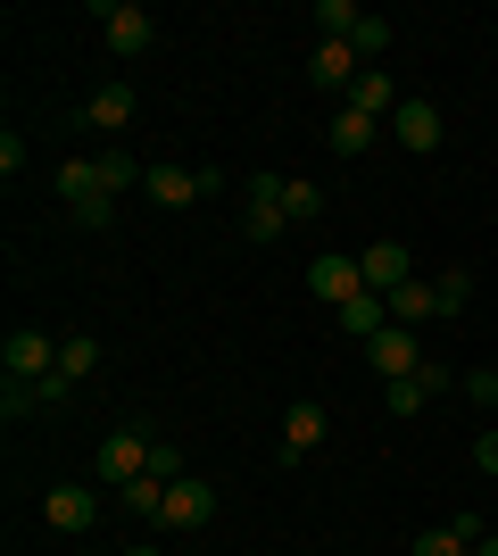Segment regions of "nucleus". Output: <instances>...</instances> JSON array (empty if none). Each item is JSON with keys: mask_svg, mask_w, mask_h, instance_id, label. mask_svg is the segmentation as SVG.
Wrapping results in <instances>:
<instances>
[{"mask_svg": "<svg viewBox=\"0 0 498 556\" xmlns=\"http://www.w3.org/2000/svg\"><path fill=\"white\" fill-rule=\"evenodd\" d=\"M25 407H34V382H17V374H9V382H0V416L17 424V416H25Z\"/></svg>", "mask_w": 498, "mask_h": 556, "instance_id": "c756f323", "label": "nucleus"}, {"mask_svg": "<svg viewBox=\"0 0 498 556\" xmlns=\"http://www.w3.org/2000/svg\"><path fill=\"white\" fill-rule=\"evenodd\" d=\"M482 556H498V532H490V540H482Z\"/></svg>", "mask_w": 498, "mask_h": 556, "instance_id": "f704fd0d", "label": "nucleus"}, {"mask_svg": "<svg viewBox=\"0 0 498 556\" xmlns=\"http://www.w3.org/2000/svg\"><path fill=\"white\" fill-rule=\"evenodd\" d=\"M59 200H67V208H92V200H117V191H108L100 159H67L59 166Z\"/></svg>", "mask_w": 498, "mask_h": 556, "instance_id": "2eb2a0df", "label": "nucleus"}, {"mask_svg": "<svg viewBox=\"0 0 498 556\" xmlns=\"http://www.w3.org/2000/svg\"><path fill=\"white\" fill-rule=\"evenodd\" d=\"M92 17H100V34H108V50H117V59H142L150 34H158V25H150V9H133V0H100Z\"/></svg>", "mask_w": 498, "mask_h": 556, "instance_id": "f03ea898", "label": "nucleus"}, {"mask_svg": "<svg viewBox=\"0 0 498 556\" xmlns=\"http://www.w3.org/2000/svg\"><path fill=\"white\" fill-rule=\"evenodd\" d=\"M357 17H366V9H349V0H316V25H324V42H349Z\"/></svg>", "mask_w": 498, "mask_h": 556, "instance_id": "5701e85b", "label": "nucleus"}, {"mask_svg": "<svg viewBox=\"0 0 498 556\" xmlns=\"http://www.w3.org/2000/svg\"><path fill=\"white\" fill-rule=\"evenodd\" d=\"M432 300H440V316H457V307L474 300V275H440V282H432Z\"/></svg>", "mask_w": 498, "mask_h": 556, "instance_id": "cd10ccee", "label": "nucleus"}, {"mask_svg": "<svg viewBox=\"0 0 498 556\" xmlns=\"http://www.w3.org/2000/svg\"><path fill=\"white\" fill-rule=\"evenodd\" d=\"M84 125H92V134H125V125H133V84H100V92L84 100Z\"/></svg>", "mask_w": 498, "mask_h": 556, "instance_id": "dca6fc26", "label": "nucleus"}, {"mask_svg": "<svg viewBox=\"0 0 498 556\" xmlns=\"http://www.w3.org/2000/svg\"><path fill=\"white\" fill-rule=\"evenodd\" d=\"M241 232H250V241H283V175H258V184H250V208H241Z\"/></svg>", "mask_w": 498, "mask_h": 556, "instance_id": "423d86ee", "label": "nucleus"}, {"mask_svg": "<svg viewBox=\"0 0 498 556\" xmlns=\"http://www.w3.org/2000/svg\"><path fill=\"white\" fill-rule=\"evenodd\" d=\"M0 366L17 374V382H42V374H59V341L34 332V325H17V332H9V349H0Z\"/></svg>", "mask_w": 498, "mask_h": 556, "instance_id": "20e7f679", "label": "nucleus"}, {"mask_svg": "<svg viewBox=\"0 0 498 556\" xmlns=\"http://www.w3.org/2000/svg\"><path fill=\"white\" fill-rule=\"evenodd\" d=\"M349 50H357V59L391 50V17H374V9H366V17H357V34H349Z\"/></svg>", "mask_w": 498, "mask_h": 556, "instance_id": "393cba45", "label": "nucleus"}, {"mask_svg": "<svg viewBox=\"0 0 498 556\" xmlns=\"http://www.w3.org/2000/svg\"><path fill=\"white\" fill-rule=\"evenodd\" d=\"M416 556H465V540H457L449 523H440V532H424V540H416Z\"/></svg>", "mask_w": 498, "mask_h": 556, "instance_id": "7c9ffc66", "label": "nucleus"}, {"mask_svg": "<svg viewBox=\"0 0 498 556\" xmlns=\"http://www.w3.org/2000/svg\"><path fill=\"white\" fill-rule=\"evenodd\" d=\"M117 507H133V515H150V523H158V507H166V482H150V473H142V482H125V490H117Z\"/></svg>", "mask_w": 498, "mask_h": 556, "instance_id": "b1692460", "label": "nucleus"}, {"mask_svg": "<svg viewBox=\"0 0 498 556\" xmlns=\"http://www.w3.org/2000/svg\"><path fill=\"white\" fill-rule=\"evenodd\" d=\"M324 432H332V416L316 407V399H291V407H283V457H308V448H324Z\"/></svg>", "mask_w": 498, "mask_h": 556, "instance_id": "f8f14e48", "label": "nucleus"}, {"mask_svg": "<svg viewBox=\"0 0 498 556\" xmlns=\"http://www.w3.org/2000/svg\"><path fill=\"white\" fill-rule=\"evenodd\" d=\"M67 391H75L67 374H42V382H34V407H67Z\"/></svg>", "mask_w": 498, "mask_h": 556, "instance_id": "473e14b6", "label": "nucleus"}, {"mask_svg": "<svg viewBox=\"0 0 498 556\" xmlns=\"http://www.w3.org/2000/svg\"><path fill=\"white\" fill-rule=\"evenodd\" d=\"M465 399H474L482 416H498V366H474V374H465Z\"/></svg>", "mask_w": 498, "mask_h": 556, "instance_id": "bb28decb", "label": "nucleus"}, {"mask_svg": "<svg viewBox=\"0 0 498 556\" xmlns=\"http://www.w3.org/2000/svg\"><path fill=\"white\" fill-rule=\"evenodd\" d=\"M357 266H366V291H399V282H416V266H407L399 241H374V250H357Z\"/></svg>", "mask_w": 498, "mask_h": 556, "instance_id": "f3484780", "label": "nucleus"}, {"mask_svg": "<svg viewBox=\"0 0 498 556\" xmlns=\"http://www.w3.org/2000/svg\"><path fill=\"white\" fill-rule=\"evenodd\" d=\"M382 300H391V325H432V316H440V300H432V282H399V291H382Z\"/></svg>", "mask_w": 498, "mask_h": 556, "instance_id": "6ab92c4d", "label": "nucleus"}, {"mask_svg": "<svg viewBox=\"0 0 498 556\" xmlns=\"http://www.w3.org/2000/svg\"><path fill=\"white\" fill-rule=\"evenodd\" d=\"M399 100H407V92H399L382 67H366V75L349 84V109H357V116H374V125H391V116H399Z\"/></svg>", "mask_w": 498, "mask_h": 556, "instance_id": "4468645a", "label": "nucleus"}, {"mask_svg": "<svg viewBox=\"0 0 498 556\" xmlns=\"http://www.w3.org/2000/svg\"><path fill=\"white\" fill-rule=\"evenodd\" d=\"M142 191L158 200V208H191V200H208V191H200V166H175V159H150Z\"/></svg>", "mask_w": 498, "mask_h": 556, "instance_id": "1a4fd4ad", "label": "nucleus"}, {"mask_svg": "<svg viewBox=\"0 0 498 556\" xmlns=\"http://www.w3.org/2000/svg\"><path fill=\"white\" fill-rule=\"evenodd\" d=\"M332 316H341V341H374V332H391V300H382V291H357L349 307H332Z\"/></svg>", "mask_w": 498, "mask_h": 556, "instance_id": "ddd939ff", "label": "nucleus"}, {"mask_svg": "<svg viewBox=\"0 0 498 556\" xmlns=\"http://www.w3.org/2000/svg\"><path fill=\"white\" fill-rule=\"evenodd\" d=\"M440 134H449V125H440V109H432V100H399V116H391V141H399V150H416V159H424V150H440Z\"/></svg>", "mask_w": 498, "mask_h": 556, "instance_id": "6e6552de", "label": "nucleus"}, {"mask_svg": "<svg viewBox=\"0 0 498 556\" xmlns=\"http://www.w3.org/2000/svg\"><path fill=\"white\" fill-rule=\"evenodd\" d=\"M208 515H216V490L208 482H191V473H183V482H166V507H158L166 532H200Z\"/></svg>", "mask_w": 498, "mask_h": 556, "instance_id": "0eeeda50", "label": "nucleus"}, {"mask_svg": "<svg viewBox=\"0 0 498 556\" xmlns=\"http://www.w3.org/2000/svg\"><path fill=\"white\" fill-rule=\"evenodd\" d=\"M374 141H382V125H374V116H357V109H341V116H332V150H341V159H366Z\"/></svg>", "mask_w": 498, "mask_h": 556, "instance_id": "aec40b11", "label": "nucleus"}, {"mask_svg": "<svg viewBox=\"0 0 498 556\" xmlns=\"http://www.w3.org/2000/svg\"><path fill=\"white\" fill-rule=\"evenodd\" d=\"M42 523H50V532H92V523H100V490H84V482L42 490Z\"/></svg>", "mask_w": 498, "mask_h": 556, "instance_id": "7ed1b4c3", "label": "nucleus"}, {"mask_svg": "<svg viewBox=\"0 0 498 556\" xmlns=\"http://www.w3.org/2000/svg\"><path fill=\"white\" fill-rule=\"evenodd\" d=\"M366 366H374V374H391V382H407V374L424 366V357H416V332H407V325L374 332V341H366Z\"/></svg>", "mask_w": 498, "mask_h": 556, "instance_id": "9b49d317", "label": "nucleus"}, {"mask_svg": "<svg viewBox=\"0 0 498 556\" xmlns=\"http://www.w3.org/2000/svg\"><path fill=\"white\" fill-rule=\"evenodd\" d=\"M142 473H150V432L142 424H117V432L100 441V482L125 490V482H142Z\"/></svg>", "mask_w": 498, "mask_h": 556, "instance_id": "f257e3e1", "label": "nucleus"}, {"mask_svg": "<svg viewBox=\"0 0 498 556\" xmlns=\"http://www.w3.org/2000/svg\"><path fill=\"white\" fill-rule=\"evenodd\" d=\"M474 465H482V473L498 482V432H482V441H474Z\"/></svg>", "mask_w": 498, "mask_h": 556, "instance_id": "72a5a7b5", "label": "nucleus"}, {"mask_svg": "<svg viewBox=\"0 0 498 556\" xmlns=\"http://www.w3.org/2000/svg\"><path fill=\"white\" fill-rule=\"evenodd\" d=\"M283 216H291V225L324 216V191H316V184H283Z\"/></svg>", "mask_w": 498, "mask_h": 556, "instance_id": "a878e982", "label": "nucleus"}, {"mask_svg": "<svg viewBox=\"0 0 498 556\" xmlns=\"http://www.w3.org/2000/svg\"><path fill=\"white\" fill-rule=\"evenodd\" d=\"M150 482H183V448L175 441H150Z\"/></svg>", "mask_w": 498, "mask_h": 556, "instance_id": "c85d7f7f", "label": "nucleus"}, {"mask_svg": "<svg viewBox=\"0 0 498 556\" xmlns=\"http://www.w3.org/2000/svg\"><path fill=\"white\" fill-rule=\"evenodd\" d=\"M357 75H366V67H357V50H349V42H316V59H308V84H324V92H349Z\"/></svg>", "mask_w": 498, "mask_h": 556, "instance_id": "a211bd4d", "label": "nucleus"}, {"mask_svg": "<svg viewBox=\"0 0 498 556\" xmlns=\"http://www.w3.org/2000/svg\"><path fill=\"white\" fill-rule=\"evenodd\" d=\"M449 382H457V374H449V366H432V357H424V366L407 374V382H391V391H382V407H391V416H416V407H424V399H440Z\"/></svg>", "mask_w": 498, "mask_h": 556, "instance_id": "9d476101", "label": "nucleus"}, {"mask_svg": "<svg viewBox=\"0 0 498 556\" xmlns=\"http://www.w3.org/2000/svg\"><path fill=\"white\" fill-rule=\"evenodd\" d=\"M308 291H316L324 307H349L357 291H366V266H357V257H341V250H324V257L308 266Z\"/></svg>", "mask_w": 498, "mask_h": 556, "instance_id": "39448f33", "label": "nucleus"}, {"mask_svg": "<svg viewBox=\"0 0 498 556\" xmlns=\"http://www.w3.org/2000/svg\"><path fill=\"white\" fill-rule=\"evenodd\" d=\"M92 366H100V341H92V332H75V341H59V374H67V382H84Z\"/></svg>", "mask_w": 498, "mask_h": 556, "instance_id": "4be33fe9", "label": "nucleus"}, {"mask_svg": "<svg viewBox=\"0 0 498 556\" xmlns=\"http://www.w3.org/2000/svg\"><path fill=\"white\" fill-rule=\"evenodd\" d=\"M100 175H108V191H133L150 175V159H133V150H100Z\"/></svg>", "mask_w": 498, "mask_h": 556, "instance_id": "412c9836", "label": "nucleus"}, {"mask_svg": "<svg viewBox=\"0 0 498 556\" xmlns=\"http://www.w3.org/2000/svg\"><path fill=\"white\" fill-rule=\"evenodd\" d=\"M125 556H150V548H125Z\"/></svg>", "mask_w": 498, "mask_h": 556, "instance_id": "c9c22d12", "label": "nucleus"}, {"mask_svg": "<svg viewBox=\"0 0 498 556\" xmlns=\"http://www.w3.org/2000/svg\"><path fill=\"white\" fill-rule=\"evenodd\" d=\"M17 166H25V141H17V125L0 134V184H17Z\"/></svg>", "mask_w": 498, "mask_h": 556, "instance_id": "2f4dec72", "label": "nucleus"}]
</instances>
